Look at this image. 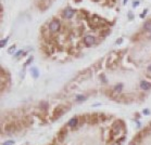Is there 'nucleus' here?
Listing matches in <instances>:
<instances>
[{
	"label": "nucleus",
	"instance_id": "nucleus-15",
	"mask_svg": "<svg viewBox=\"0 0 151 145\" xmlns=\"http://www.w3.org/2000/svg\"><path fill=\"white\" fill-rule=\"evenodd\" d=\"M84 100H86V97L84 95H77L76 96V101H77V102H83Z\"/></svg>",
	"mask_w": 151,
	"mask_h": 145
},
{
	"label": "nucleus",
	"instance_id": "nucleus-25",
	"mask_svg": "<svg viewBox=\"0 0 151 145\" xmlns=\"http://www.w3.org/2000/svg\"><path fill=\"white\" fill-rule=\"evenodd\" d=\"M143 114H145V115H149L150 114V111L149 110H145V111H143Z\"/></svg>",
	"mask_w": 151,
	"mask_h": 145
},
{
	"label": "nucleus",
	"instance_id": "nucleus-6",
	"mask_svg": "<svg viewBox=\"0 0 151 145\" xmlns=\"http://www.w3.org/2000/svg\"><path fill=\"white\" fill-rule=\"evenodd\" d=\"M78 122H80V118L73 117V118L70 119L69 122H67V127H70V128H72V129H75V127L78 126Z\"/></svg>",
	"mask_w": 151,
	"mask_h": 145
},
{
	"label": "nucleus",
	"instance_id": "nucleus-21",
	"mask_svg": "<svg viewBox=\"0 0 151 145\" xmlns=\"http://www.w3.org/2000/svg\"><path fill=\"white\" fill-rule=\"evenodd\" d=\"M124 140H125V137H124V136H122V137H121V139H120V140H118V141H117V142H116V143H117V144H121V143H123V141H124Z\"/></svg>",
	"mask_w": 151,
	"mask_h": 145
},
{
	"label": "nucleus",
	"instance_id": "nucleus-26",
	"mask_svg": "<svg viewBox=\"0 0 151 145\" xmlns=\"http://www.w3.org/2000/svg\"><path fill=\"white\" fill-rule=\"evenodd\" d=\"M122 42V39H120V40H116V43H121Z\"/></svg>",
	"mask_w": 151,
	"mask_h": 145
},
{
	"label": "nucleus",
	"instance_id": "nucleus-10",
	"mask_svg": "<svg viewBox=\"0 0 151 145\" xmlns=\"http://www.w3.org/2000/svg\"><path fill=\"white\" fill-rule=\"evenodd\" d=\"M73 15H74V11L71 8H66L65 10H64V16H65L66 19H71Z\"/></svg>",
	"mask_w": 151,
	"mask_h": 145
},
{
	"label": "nucleus",
	"instance_id": "nucleus-1",
	"mask_svg": "<svg viewBox=\"0 0 151 145\" xmlns=\"http://www.w3.org/2000/svg\"><path fill=\"white\" fill-rule=\"evenodd\" d=\"M122 127H124L123 121L116 120V121H114V122H113L112 127H111V131H110V133H111V139H112L113 136H115L116 134H118V133H120Z\"/></svg>",
	"mask_w": 151,
	"mask_h": 145
},
{
	"label": "nucleus",
	"instance_id": "nucleus-12",
	"mask_svg": "<svg viewBox=\"0 0 151 145\" xmlns=\"http://www.w3.org/2000/svg\"><path fill=\"white\" fill-rule=\"evenodd\" d=\"M122 89H123V83H118V85H116L115 87H114L113 91H114V92H117V93H120V92L122 91Z\"/></svg>",
	"mask_w": 151,
	"mask_h": 145
},
{
	"label": "nucleus",
	"instance_id": "nucleus-18",
	"mask_svg": "<svg viewBox=\"0 0 151 145\" xmlns=\"http://www.w3.org/2000/svg\"><path fill=\"white\" fill-rule=\"evenodd\" d=\"M13 144H14V141L10 140V141H7V142H5L2 145H13Z\"/></svg>",
	"mask_w": 151,
	"mask_h": 145
},
{
	"label": "nucleus",
	"instance_id": "nucleus-19",
	"mask_svg": "<svg viewBox=\"0 0 151 145\" xmlns=\"http://www.w3.org/2000/svg\"><path fill=\"white\" fill-rule=\"evenodd\" d=\"M13 51H15V46H12L11 48H10V49L8 50V52H9V53H12Z\"/></svg>",
	"mask_w": 151,
	"mask_h": 145
},
{
	"label": "nucleus",
	"instance_id": "nucleus-24",
	"mask_svg": "<svg viewBox=\"0 0 151 145\" xmlns=\"http://www.w3.org/2000/svg\"><path fill=\"white\" fill-rule=\"evenodd\" d=\"M22 53H24V52H23V50H21V51H19V52L16 53V55H15V56H16V57H17V56H20Z\"/></svg>",
	"mask_w": 151,
	"mask_h": 145
},
{
	"label": "nucleus",
	"instance_id": "nucleus-20",
	"mask_svg": "<svg viewBox=\"0 0 151 145\" xmlns=\"http://www.w3.org/2000/svg\"><path fill=\"white\" fill-rule=\"evenodd\" d=\"M100 79L102 80V82L107 83V79H106V77H105V75H101V76H100Z\"/></svg>",
	"mask_w": 151,
	"mask_h": 145
},
{
	"label": "nucleus",
	"instance_id": "nucleus-2",
	"mask_svg": "<svg viewBox=\"0 0 151 145\" xmlns=\"http://www.w3.org/2000/svg\"><path fill=\"white\" fill-rule=\"evenodd\" d=\"M21 127H22V126L19 125L17 122L12 121V122H10V124H8V125H6L5 131H6L7 133H14V132H16L17 130H20Z\"/></svg>",
	"mask_w": 151,
	"mask_h": 145
},
{
	"label": "nucleus",
	"instance_id": "nucleus-27",
	"mask_svg": "<svg viewBox=\"0 0 151 145\" xmlns=\"http://www.w3.org/2000/svg\"><path fill=\"white\" fill-rule=\"evenodd\" d=\"M148 70H149V71H150V72H151V65H150V66H149V67H148Z\"/></svg>",
	"mask_w": 151,
	"mask_h": 145
},
{
	"label": "nucleus",
	"instance_id": "nucleus-22",
	"mask_svg": "<svg viewBox=\"0 0 151 145\" xmlns=\"http://www.w3.org/2000/svg\"><path fill=\"white\" fill-rule=\"evenodd\" d=\"M32 61H33V56H31V57H30V59H28V60H27V62H26V63H25V65H26V66H27V65H28V64H30V63L32 62Z\"/></svg>",
	"mask_w": 151,
	"mask_h": 145
},
{
	"label": "nucleus",
	"instance_id": "nucleus-17",
	"mask_svg": "<svg viewBox=\"0 0 151 145\" xmlns=\"http://www.w3.org/2000/svg\"><path fill=\"white\" fill-rule=\"evenodd\" d=\"M7 42H8V38L2 39V40H1V43H0V46H1V48H5V46L7 45Z\"/></svg>",
	"mask_w": 151,
	"mask_h": 145
},
{
	"label": "nucleus",
	"instance_id": "nucleus-9",
	"mask_svg": "<svg viewBox=\"0 0 151 145\" xmlns=\"http://www.w3.org/2000/svg\"><path fill=\"white\" fill-rule=\"evenodd\" d=\"M140 88L142 90H145V91H148V90L151 89V83L148 81L142 80V81H140Z\"/></svg>",
	"mask_w": 151,
	"mask_h": 145
},
{
	"label": "nucleus",
	"instance_id": "nucleus-13",
	"mask_svg": "<svg viewBox=\"0 0 151 145\" xmlns=\"http://www.w3.org/2000/svg\"><path fill=\"white\" fill-rule=\"evenodd\" d=\"M143 28H145L146 30H151V20L146 22L145 25H143Z\"/></svg>",
	"mask_w": 151,
	"mask_h": 145
},
{
	"label": "nucleus",
	"instance_id": "nucleus-23",
	"mask_svg": "<svg viewBox=\"0 0 151 145\" xmlns=\"http://www.w3.org/2000/svg\"><path fill=\"white\" fill-rule=\"evenodd\" d=\"M138 5H139V1H138V0H135L134 3H133V7H137Z\"/></svg>",
	"mask_w": 151,
	"mask_h": 145
},
{
	"label": "nucleus",
	"instance_id": "nucleus-11",
	"mask_svg": "<svg viewBox=\"0 0 151 145\" xmlns=\"http://www.w3.org/2000/svg\"><path fill=\"white\" fill-rule=\"evenodd\" d=\"M142 137H143V134H142V132H139L136 134V136L133 139V142L136 143V144H139L140 142H141V140H142Z\"/></svg>",
	"mask_w": 151,
	"mask_h": 145
},
{
	"label": "nucleus",
	"instance_id": "nucleus-4",
	"mask_svg": "<svg viewBox=\"0 0 151 145\" xmlns=\"http://www.w3.org/2000/svg\"><path fill=\"white\" fill-rule=\"evenodd\" d=\"M59 28H60V22H59L58 20H52V21L49 23V29L51 30L52 32L58 31Z\"/></svg>",
	"mask_w": 151,
	"mask_h": 145
},
{
	"label": "nucleus",
	"instance_id": "nucleus-3",
	"mask_svg": "<svg viewBox=\"0 0 151 145\" xmlns=\"http://www.w3.org/2000/svg\"><path fill=\"white\" fill-rule=\"evenodd\" d=\"M65 106H63V105H59V106H57L55 110H53V113H52V118L53 119H57V118H59L61 117L64 113H65Z\"/></svg>",
	"mask_w": 151,
	"mask_h": 145
},
{
	"label": "nucleus",
	"instance_id": "nucleus-7",
	"mask_svg": "<svg viewBox=\"0 0 151 145\" xmlns=\"http://www.w3.org/2000/svg\"><path fill=\"white\" fill-rule=\"evenodd\" d=\"M100 120H101V119H100V115H98V114H92V115H90V118H89V124H91V125H97Z\"/></svg>",
	"mask_w": 151,
	"mask_h": 145
},
{
	"label": "nucleus",
	"instance_id": "nucleus-28",
	"mask_svg": "<svg viewBox=\"0 0 151 145\" xmlns=\"http://www.w3.org/2000/svg\"><path fill=\"white\" fill-rule=\"evenodd\" d=\"M126 1H127V0H124V1H123V2H124V3H126Z\"/></svg>",
	"mask_w": 151,
	"mask_h": 145
},
{
	"label": "nucleus",
	"instance_id": "nucleus-8",
	"mask_svg": "<svg viewBox=\"0 0 151 145\" xmlns=\"http://www.w3.org/2000/svg\"><path fill=\"white\" fill-rule=\"evenodd\" d=\"M93 42H95V37H93V36L87 35V36H85V37H84V43H85V45L87 46V47L91 46Z\"/></svg>",
	"mask_w": 151,
	"mask_h": 145
},
{
	"label": "nucleus",
	"instance_id": "nucleus-14",
	"mask_svg": "<svg viewBox=\"0 0 151 145\" xmlns=\"http://www.w3.org/2000/svg\"><path fill=\"white\" fill-rule=\"evenodd\" d=\"M40 108H41V110H44V111H46L47 108H48V103H47V102H41L40 103Z\"/></svg>",
	"mask_w": 151,
	"mask_h": 145
},
{
	"label": "nucleus",
	"instance_id": "nucleus-16",
	"mask_svg": "<svg viewBox=\"0 0 151 145\" xmlns=\"http://www.w3.org/2000/svg\"><path fill=\"white\" fill-rule=\"evenodd\" d=\"M32 71H33L34 77H35V78H37V77H38V70H37V68L33 67V68H32Z\"/></svg>",
	"mask_w": 151,
	"mask_h": 145
},
{
	"label": "nucleus",
	"instance_id": "nucleus-5",
	"mask_svg": "<svg viewBox=\"0 0 151 145\" xmlns=\"http://www.w3.org/2000/svg\"><path fill=\"white\" fill-rule=\"evenodd\" d=\"M66 134H67V129H66V126H65V127H63L62 129H60L59 132H58V141L59 142H63L66 137Z\"/></svg>",
	"mask_w": 151,
	"mask_h": 145
}]
</instances>
